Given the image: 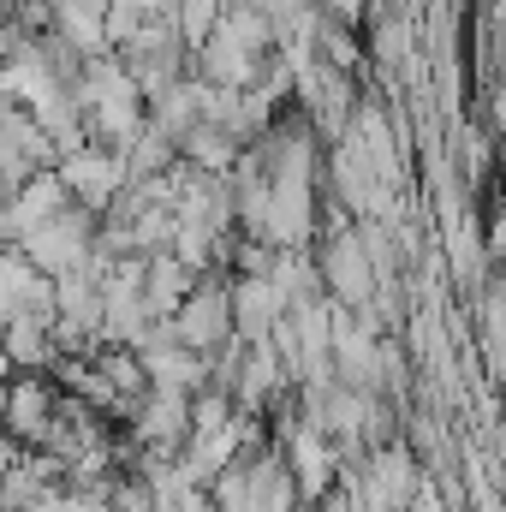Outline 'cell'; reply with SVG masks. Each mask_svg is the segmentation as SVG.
I'll return each mask as SVG.
<instances>
[{
    "label": "cell",
    "instance_id": "6da1fadb",
    "mask_svg": "<svg viewBox=\"0 0 506 512\" xmlns=\"http://www.w3.org/2000/svg\"><path fill=\"white\" fill-rule=\"evenodd\" d=\"M173 334H179V346H191V352L233 346V340H239V334H233V298H227V292H191V298L179 304V316H173Z\"/></svg>",
    "mask_w": 506,
    "mask_h": 512
},
{
    "label": "cell",
    "instance_id": "7a4b0ae2",
    "mask_svg": "<svg viewBox=\"0 0 506 512\" xmlns=\"http://www.w3.org/2000/svg\"><path fill=\"white\" fill-rule=\"evenodd\" d=\"M0 411H6V429H12V435L42 441L48 423H54V393L36 382V376H24V382H12L6 393H0Z\"/></svg>",
    "mask_w": 506,
    "mask_h": 512
}]
</instances>
